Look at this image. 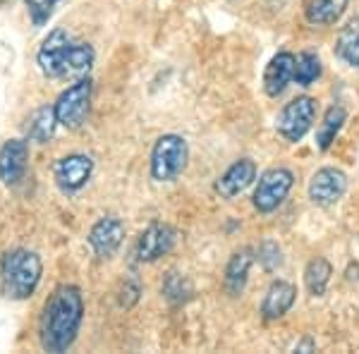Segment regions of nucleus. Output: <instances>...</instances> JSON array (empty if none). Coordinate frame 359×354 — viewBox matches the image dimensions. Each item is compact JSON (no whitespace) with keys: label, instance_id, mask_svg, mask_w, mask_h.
<instances>
[{"label":"nucleus","instance_id":"nucleus-1","mask_svg":"<svg viewBox=\"0 0 359 354\" xmlns=\"http://www.w3.org/2000/svg\"><path fill=\"white\" fill-rule=\"evenodd\" d=\"M84 321V297L77 285H60L43 304L39 338L50 354H62L74 345Z\"/></svg>","mask_w":359,"mask_h":354},{"label":"nucleus","instance_id":"nucleus-2","mask_svg":"<svg viewBox=\"0 0 359 354\" xmlns=\"http://www.w3.org/2000/svg\"><path fill=\"white\" fill-rule=\"evenodd\" d=\"M94 60V48L89 43L74 41L65 29H53L39 46L36 53L39 69L50 79H62L67 74H86Z\"/></svg>","mask_w":359,"mask_h":354},{"label":"nucleus","instance_id":"nucleus-3","mask_svg":"<svg viewBox=\"0 0 359 354\" xmlns=\"http://www.w3.org/2000/svg\"><path fill=\"white\" fill-rule=\"evenodd\" d=\"M43 275V261L36 252L25 247L10 249L0 259V285L10 299H29L36 292Z\"/></svg>","mask_w":359,"mask_h":354},{"label":"nucleus","instance_id":"nucleus-4","mask_svg":"<svg viewBox=\"0 0 359 354\" xmlns=\"http://www.w3.org/2000/svg\"><path fill=\"white\" fill-rule=\"evenodd\" d=\"M189 149L180 135H163L151 149V177L156 182H172L184 170Z\"/></svg>","mask_w":359,"mask_h":354},{"label":"nucleus","instance_id":"nucleus-5","mask_svg":"<svg viewBox=\"0 0 359 354\" xmlns=\"http://www.w3.org/2000/svg\"><path fill=\"white\" fill-rule=\"evenodd\" d=\"M91 79H77L72 86H67L57 101L53 103L57 123L67 130H77L86 123L91 108Z\"/></svg>","mask_w":359,"mask_h":354},{"label":"nucleus","instance_id":"nucleus-6","mask_svg":"<svg viewBox=\"0 0 359 354\" xmlns=\"http://www.w3.org/2000/svg\"><path fill=\"white\" fill-rule=\"evenodd\" d=\"M314 118H316V101L311 96H299L280 110L276 130L285 142L297 144V142H302L306 132L311 130Z\"/></svg>","mask_w":359,"mask_h":354},{"label":"nucleus","instance_id":"nucleus-7","mask_svg":"<svg viewBox=\"0 0 359 354\" xmlns=\"http://www.w3.org/2000/svg\"><path fill=\"white\" fill-rule=\"evenodd\" d=\"M292 184H294L292 170H287V168H271V170H266L259 177L257 191H254V206L262 213L276 211L287 199Z\"/></svg>","mask_w":359,"mask_h":354},{"label":"nucleus","instance_id":"nucleus-8","mask_svg":"<svg viewBox=\"0 0 359 354\" xmlns=\"http://www.w3.org/2000/svg\"><path fill=\"white\" fill-rule=\"evenodd\" d=\"M94 175V158L86 154H69L55 161L53 179L62 194H74Z\"/></svg>","mask_w":359,"mask_h":354},{"label":"nucleus","instance_id":"nucleus-9","mask_svg":"<svg viewBox=\"0 0 359 354\" xmlns=\"http://www.w3.org/2000/svg\"><path fill=\"white\" fill-rule=\"evenodd\" d=\"M175 242H177L175 228H170V225H165V223H151L139 235L135 257L139 264H154V261H158L161 257L170 254Z\"/></svg>","mask_w":359,"mask_h":354},{"label":"nucleus","instance_id":"nucleus-10","mask_svg":"<svg viewBox=\"0 0 359 354\" xmlns=\"http://www.w3.org/2000/svg\"><path fill=\"white\" fill-rule=\"evenodd\" d=\"M125 240V223L118 216H103L98 218L89 230V242L91 252L96 254L98 259H111L120 247H123Z\"/></svg>","mask_w":359,"mask_h":354},{"label":"nucleus","instance_id":"nucleus-11","mask_svg":"<svg viewBox=\"0 0 359 354\" xmlns=\"http://www.w3.org/2000/svg\"><path fill=\"white\" fill-rule=\"evenodd\" d=\"M29 168V139H8L0 147V182L20 184Z\"/></svg>","mask_w":359,"mask_h":354},{"label":"nucleus","instance_id":"nucleus-12","mask_svg":"<svg viewBox=\"0 0 359 354\" xmlns=\"http://www.w3.org/2000/svg\"><path fill=\"white\" fill-rule=\"evenodd\" d=\"M347 189V177L338 168H321L309 182V199L316 206H333Z\"/></svg>","mask_w":359,"mask_h":354},{"label":"nucleus","instance_id":"nucleus-13","mask_svg":"<svg viewBox=\"0 0 359 354\" xmlns=\"http://www.w3.org/2000/svg\"><path fill=\"white\" fill-rule=\"evenodd\" d=\"M254 177H257V163L252 158H240L218 177L216 191L223 199H235L237 194H242L254 182Z\"/></svg>","mask_w":359,"mask_h":354},{"label":"nucleus","instance_id":"nucleus-14","mask_svg":"<svg viewBox=\"0 0 359 354\" xmlns=\"http://www.w3.org/2000/svg\"><path fill=\"white\" fill-rule=\"evenodd\" d=\"M294 65H297V57L287 50L278 53L271 57V62L266 65L264 72V89L269 96H278L285 91V86L294 82Z\"/></svg>","mask_w":359,"mask_h":354},{"label":"nucleus","instance_id":"nucleus-15","mask_svg":"<svg viewBox=\"0 0 359 354\" xmlns=\"http://www.w3.org/2000/svg\"><path fill=\"white\" fill-rule=\"evenodd\" d=\"M294 299H297V287L287 280H273L271 287L266 290V297L262 301V313L264 318L273 321V318L285 316L292 309Z\"/></svg>","mask_w":359,"mask_h":354},{"label":"nucleus","instance_id":"nucleus-16","mask_svg":"<svg viewBox=\"0 0 359 354\" xmlns=\"http://www.w3.org/2000/svg\"><path fill=\"white\" fill-rule=\"evenodd\" d=\"M252 264H254V252L249 247H242L240 252H235L230 257L228 268H225V290H228L230 297H240L245 292Z\"/></svg>","mask_w":359,"mask_h":354},{"label":"nucleus","instance_id":"nucleus-17","mask_svg":"<svg viewBox=\"0 0 359 354\" xmlns=\"http://www.w3.org/2000/svg\"><path fill=\"white\" fill-rule=\"evenodd\" d=\"M350 0H304V17L314 27H331L345 15Z\"/></svg>","mask_w":359,"mask_h":354},{"label":"nucleus","instance_id":"nucleus-18","mask_svg":"<svg viewBox=\"0 0 359 354\" xmlns=\"http://www.w3.org/2000/svg\"><path fill=\"white\" fill-rule=\"evenodd\" d=\"M60 125L55 118V108L53 106H41L29 115V125H27V139L36 144H46L48 139H53L55 127Z\"/></svg>","mask_w":359,"mask_h":354},{"label":"nucleus","instance_id":"nucleus-19","mask_svg":"<svg viewBox=\"0 0 359 354\" xmlns=\"http://www.w3.org/2000/svg\"><path fill=\"white\" fill-rule=\"evenodd\" d=\"M345 120H347V110L343 106H331L326 110V115H323V123H321V127H318V132H316L318 151L331 149V144L335 142L338 132L343 130Z\"/></svg>","mask_w":359,"mask_h":354},{"label":"nucleus","instance_id":"nucleus-20","mask_svg":"<svg viewBox=\"0 0 359 354\" xmlns=\"http://www.w3.org/2000/svg\"><path fill=\"white\" fill-rule=\"evenodd\" d=\"M331 275H333V266L328 264L326 259H321V257L311 259L309 264H306V271H304V282H306L309 294L321 297V294L326 292L328 282H331Z\"/></svg>","mask_w":359,"mask_h":354},{"label":"nucleus","instance_id":"nucleus-21","mask_svg":"<svg viewBox=\"0 0 359 354\" xmlns=\"http://www.w3.org/2000/svg\"><path fill=\"white\" fill-rule=\"evenodd\" d=\"M335 53L350 67H359V17L340 32L338 43H335Z\"/></svg>","mask_w":359,"mask_h":354},{"label":"nucleus","instance_id":"nucleus-22","mask_svg":"<svg viewBox=\"0 0 359 354\" xmlns=\"http://www.w3.org/2000/svg\"><path fill=\"white\" fill-rule=\"evenodd\" d=\"M161 292H163V297L170 301V304H182V301L192 299L194 287H192V282L182 275V273L170 271L165 275L163 285H161Z\"/></svg>","mask_w":359,"mask_h":354},{"label":"nucleus","instance_id":"nucleus-23","mask_svg":"<svg viewBox=\"0 0 359 354\" xmlns=\"http://www.w3.org/2000/svg\"><path fill=\"white\" fill-rule=\"evenodd\" d=\"M321 77V60L316 53H299L297 65H294V82L299 86H311Z\"/></svg>","mask_w":359,"mask_h":354},{"label":"nucleus","instance_id":"nucleus-24","mask_svg":"<svg viewBox=\"0 0 359 354\" xmlns=\"http://www.w3.org/2000/svg\"><path fill=\"white\" fill-rule=\"evenodd\" d=\"M25 3H27V15H29V20H32V25L43 27L46 22L50 20L55 5L60 3V0H25Z\"/></svg>","mask_w":359,"mask_h":354},{"label":"nucleus","instance_id":"nucleus-25","mask_svg":"<svg viewBox=\"0 0 359 354\" xmlns=\"http://www.w3.org/2000/svg\"><path fill=\"white\" fill-rule=\"evenodd\" d=\"M257 257H259V264H262V268L266 273L278 271L283 264V252H280V247H278V242H273V240H264L262 247H259Z\"/></svg>","mask_w":359,"mask_h":354},{"label":"nucleus","instance_id":"nucleus-26","mask_svg":"<svg viewBox=\"0 0 359 354\" xmlns=\"http://www.w3.org/2000/svg\"><path fill=\"white\" fill-rule=\"evenodd\" d=\"M139 297H142V282H139V278L135 275L125 278L123 287H120V306L123 309H132L139 301Z\"/></svg>","mask_w":359,"mask_h":354},{"label":"nucleus","instance_id":"nucleus-27","mask_svg":"<svg viewBox=\"0 0 359 354\" xmlns=\"http://www.w3.org/2000/svg\"><path fill=\"white\" fill-rule=\"evenodd\" d=\"M314 340H311V338H306V340H302V342H299V345L297 347H294V352H314Z\"/></svg>","mask_w":359,"mask_h":354},{"label":"nucleus","instance_id":"nucleus-28","mask_svg":"<svg viewBox=\"0 0 359 354\" xmlns=\"http://www.w3.org/2000/svg\"><path fill=\"white\" fill-rule=\"evenodd\" d=\"M0 3H5V0H0Z\"/></svg>","mask_w":359,"mask_h":354}]
</instances>
